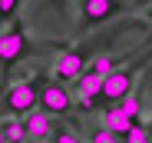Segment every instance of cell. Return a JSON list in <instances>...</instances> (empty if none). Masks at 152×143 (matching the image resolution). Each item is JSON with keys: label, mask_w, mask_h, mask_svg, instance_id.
<instances>
[{"label": "cell", "mask_w": 152, "mask_h": 143, "mask_svg": "<svg viewBox=\"0 0 152 143\" xmlns=\"http://www.w3.org/2000/svg\"><path fill=\"white\" fill-rule=\"evenodd\" d=\"M152 57V50L139 60V63H126V67H113L109 70V73L103 77V100H113V103H119L122 97H126V93H129L132 90V83H136V70L145 63Z\"/></svg>", "instance_id": "cell-1"}, {"label": "cell", "mask_w": 152, "mask_h": 143, "mask_svg": "<svg viewBox=\"0 0 152 143\" xmlns=\"http://www.w3.org/2000/svg\"><path fill=\"white\" fill-rule=\"evenodd\" d=\"M30 37H27V30H23V23L20 20H13L10 27L0 33V67L4 70H10L20 57H27L30 53Z\"/></svg>", "instance_id": "cell-2"}, {"label": "cell", "mask_w": 152, "mask_h": 143, "mask_svg": "<svg viewBox=\"0 0 152 143\" xmlns=\"http://www.w3.org/2000/svg\"><path fill=\"white\" fill-rule=\"evenodd\" d=\"M126 10V0H80V30H93Z\"/></svg>", "instance_id": "cell-3"}, {"label": "cell", "mask_w": 152, "mask_h": 143, "mask_svg": "<svg viewBox=\"0 0 152 143\" xmlns=\"http://www.w3.org/2000/svg\"><path fill=\"white\" fill-rule=\"evenodd\" d=\"M37 107L43 110V113H50V116H63V113H69L73 110V97H69V90L56 80V83H43L40 87V97H37Z\"/></svg>", "instance_id": "cell-4"}, {"label": "cell", "mask_w": 152, "mask_h": 143, "mask_svg": "<svg viewBox=\"0 0 152 143\" xmlns=\"http://www.w3.org/2000/svg\"><path fill=\"white\" fill-rule=\"evenodd\" d=\"M37 97H40V87L33 80H20V83H13L4 93V107L10 113H27V110L37 107Z\"/></svg>", "instance_id": "cell-5"}, {"label": "cell", "mask_w": 152, "mask_h": 143, "mask_svg": "<svg viewBox=\"0 0 152 143\" xmlns=\"http://www.w3.org/2000/svg\"><path fill=\"white\" fill-rule=\"evenodd\" d=\"M73 83H76V103H80L83 110H93V107L103 103V77H96V73H89V70H83Z\"/></svg>", "instance_id": "cell-6"}, {"label": "cell", "mask_w": 152, "mask_h": 143, "mask_svg": "<svg viewBox=\"0 0 152 143\" xmlns=\"http://www.w3.org/2000/svg\"><path fill=\"white\" fill-rule=\"evenodd\" d=\"M83 70H86V60H83L80 50H63V53L56 57V63H53V73H56L60 83H73Z\"/></svg>", "instance_id": "cell-7"}, {"label": "cell", "mask_w": 152, "mask_h": 143, "mask_svg": "<svg viewBox=\"0 0 152 143\" xmlns=\"http://www.w3.org/2000/svg\"><path fill=\"white\" fill-rule=\"evenodd\" d=\"M23 133H27V140H50V130H53V123H50V113L43 110H27L23 113Z\"/></svg>", "instance_id": "cell-8"}, {"label": "cell", "mask_w": 152, "mask_h": 143, "mask_svg": "<svg viewBox=\"0 0 152 143\" xmlns=\"http://www.w3.org/2000/svg\"><path fill=\"white\" fill-rule=\"evenodd\" d=\"M103 127H106L109 133H116V136H126V133L136 127V120H129V116L113 103V107H106V123H103Z\"/></svg>", "instance_id": "cell-9"}, {"label": "cell", "mask_w": 152, "mask_h": 143, "mask_svg": "<svg viewBox=\"0 0 152 143\" xmlns=\"http://www.w3.org/2000/svg\"><path fill=\"white\" fill-rule=\"evenodd\" d=\"M0 133H4V143H27L20 120H0Z\"/></svg>", "instance_id": "cell-10"}, {"label": "cell", "mask_w": 152, "mask_h": 143, "mask_svg": "<svg viewBox=\"0 0 152 143\" xmlns=\"http://www.w3.org/2000/svg\"><path fill=\"white\" fill-rule=\"evenodd\" d=\"M116 107H119L126 116H129V120H136V123L142 120V103H139V97H132V93H126V97H122Z\"/></svg>", "instance_id": "cell-11"}, {"label": "cell", "mask_w": 152, "mask_h": 143, "mask_svg": "<svg viewBox=\"0 0 152 143\" xmlns=\"http://www.w3.org/2000/svg\"><path fill=\"white\" fill-rule=\"evenodd\" d=\"M113 67H116V60H113L109 53H103V57H96V60L89 63V73H96V77H106Z\"/></svg>", "instance_id": "cell-12"}, {"label": "cell", "mask_w": 152, "mask_h": 143, "mask_svg": "<svg viewBox=\"0 0 152 143\" xmlns=\"http://www.w3.org/2000/svg\"><path fill=\"white\" fill-rule=\"evenodd\" d=\"M122 143H152V133H149V130H145L142 123H136V127H132L129 133L122 136Z\"/></svg>", "instance_id": "cell-13"}, {"label": "cell", "mask_w": 152, "mask_h": 143, "mask_svg": "<svg viewBox=\"0 0 152 143\" xmlns=\"http://www.w3.org/2000/svg\"><path fill=\"white\" fill-rule=\"evenodd\" d=\"M50 140H53V143H83L80 136L69 133L66 127H53V130H50Z\"/></svg>", "instance_id": "cell-14"}, {"label": "cell", "mask_w": 152, "mask_h": 143, "mask_svg": "<svg viewBox=\"0 0 152 143\" xmlns=\"http://www.w3.org/2000/svg\"><path fill=\"white\" fill-rule=\"evenodd\" d=\"M89 143H119V136L109 133L106 127H96V130H89Z\"/></svg>", "instance_id": "cell-15"}, {"label": "cell", "mask_w": 152, "mask_h": 143, "mask_svg": "<svg viewBox=\"0 0 152 143\" xmlns=\"http://www.w3.org/2000/svg\"><path fill=\"white\" fill-rule=\"evenodd\" d=\"M20 4H23V0H0V23H4V20H13L17 10H20Z\"/></svg>", "instance_id": "cell-16"}, {"label": "cell", "mask_w": 152, "mask_h": 143, "mask_svg": "<svg viewBox=\"0 0 152 143\" xmlns=\"http://www.w3.org/2000/svg\"><path fill=\"white\" fill-rule=\"evenodd\" d=\"M145 20H149V23H152V4H149V7H145Z\"/></svg>", "instance_id": "cell-17"}, {"label": "cell", "mask_w": 152, "mask_h": 143, "mask_svg": "<svg viewBox=\"0 0 152 143\" xmlns=\"http://www.w3.org/2000/svg\"><path fill=\"white\" fill-rule=\"evenodd\" d=\"M0 143H4V133H0Z\"/></svg>", "instance_id": "cell-18"}, {"label": "cell", "mask_w": 152, "mask_h": 143, "mask_svg": "<svg viewBox=\"0 0 152 143\" xmlns=\"http://www.w3.org/2000/svg\"><path fill=\"white\" fill-rule=\"evenodd\" d=\"M149 116H152V113H149Z\"/></svg>", "instance_id": "cell-19"}]
</instances>
